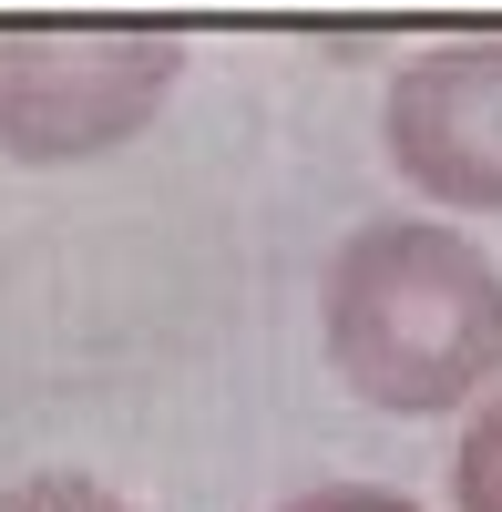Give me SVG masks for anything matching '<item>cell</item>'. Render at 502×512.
<instances>
[{"instance_id":"obj_1","label":"cell","mask_w":502,"mask_h":512,"mask_svg":"<svg viewBox=\"0 0 502 512\" xmlns=\"http://www.w3.org/2000/svg\"><path fill=\"white\" fill-rule=\"evenodd\" d=\"M328 369L390 420H441L502 379V267L441 216H380L328 256Z\"/></svg>"},{"instance_id":"obj_2","label":"cell","mask_w":502,"mask_h":512,"mask_svg":"<svg viewBox=\"0 0 502 512\" xmlns=\"http://www.w3.org/2000/svg\"><path fill=\"white\" fill-rule=\"evenodd\" d=\"M185 82L175 31H0V154L93 164L134 144Z\"/></svg>"},{"instance_id":"obj_3","label":"cell","mask_w":502,"mask_h":512,"mask_svg":"<svg viewBox=\"0 0 502 512\" xmlns=\"http://www.w3.org/2000/svg\"><path fill=\"white\" fill-rule=\"evenodd\" d=\"M380 144L431 205L502 216V41H441L390 72Z\"/></svg>"},{"instance_id":"obj_4","label":"cell","mask_w":502,"mask_h":512,"mask_svg":"<svg viewBox=\"0 0 502 512\" xmlns=\"http://www.w3.org/2000/svg\"><path fill=\"white\" fill-rule=\"evenodd\" d=\"M451 502L462 512H502V390L482 400V420L462 431V451H451Z\"/></svg>"},{"instance_id":"obj_5","label":"cell","mask_w":502,"mask_h":512,"mask_svg":"<svg viewBox=\"0 0 502 512\" xmlns=\"http://www.w3.org/2000/svg\"><path fill=\"white\" fill-rule=\"evenodd\" d=\"M0 512H134L123 492H103L93 472H31V482H11L0 492Z\"/></svg>"},{"instance_id":"obj_6","label":"cell","mask_w":502,"mask_h":512,"mask_svg":"<svg viewBox=\"0 0 502 512\" xmlns=\"http://www.w3.org/2000/svg\"><path fill=\"white\" fill-rule=\"evenodd\" d=\"M287 512H421L410 492H380V482H328V492H298Z\"/></svg>"}]
</instances>
